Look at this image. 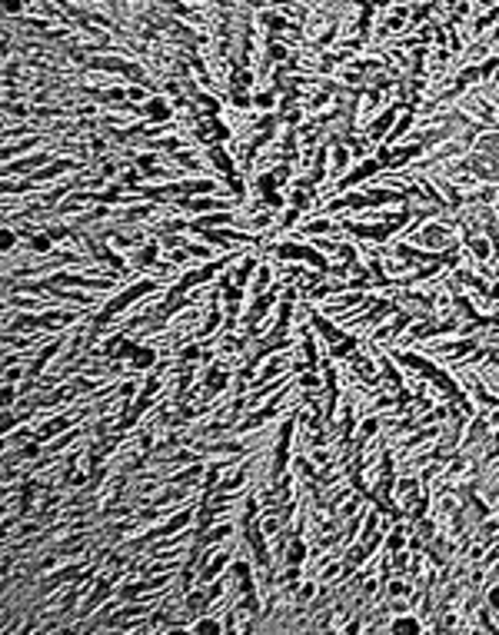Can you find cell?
Returning a JSON list of instances; mask_svg holds the SVG:
<instances>
[{"label":"cell","mask_w":499,"mask_h":635,"mask_svg":"<svg viewBox=\"0 0 499 635\" xmlns=\"http://www.w3.org/2000/svg\"><path fill=\"white\" fill-rule=\"evenodd\" d=\"M466 167L479 180H499V133L489 130L476 140V150L469 154Z\"/></svg>","instance_id":"6da1fadb"},{"label":"cell","mask_w":499,"mask_h":635,"mask_svg":"<svg viewBox=\"0 0 499 635\" xmlns=\"http://www.w3.org/2000/svg\"><path fill=\"white\" fill-rule=\"evenodd\" d=\"M416 243L419 246H430V250H446L456 243V233L450 226V219H430L419 233H416Z\"/></svg>","instance_id":"7a4b0ae2"},{"label":"cell","mask_w":499,"mask_h":635,"mask_svg":"<svg viewBox=\"0 0 499 635\" xmlns=\"http://www.w3.org/2000/svg\"><path fill=\"white\" fill-rule=\"evenodd\" d=\"M73 422H77V413H60V416H50V419H44V422L34 429V439H37V442H50V439H57L60 433L73 429Z\"/></svg>","instance_id":"3957f363"},{"label":"cell","mask_w":499,"mask_h":635,"mask_svg":"<svg viewBox=\"0 0 499 635\" xmlns=\"http://www.w3.org/2000/svg\"><path fill=\"white\" fill-rule=\"evenodd\" d=\"M156 366H160V352L153 350L150 343H143V339H140V346H137V352H133V356H130V363H127V370L140 376V372H150V370H156Z\"/></svg>","instance_id":"277c9868"},{"label":"cell","mask_w":499,"mask_h":635,"mask_svg":"<svg viewBox=\"0 0 499 635\" xmlns=\"http://www.w3.org/2000/svg\"><path fill=\"white\" fill-rule=\"evenodd\" d=\"M306 555H310V542L297 532V536L290 539L286 552H283V562H286V566H306Z\"/></svg>","instance_id":"5b68a950"},{"label":"cell","mask_w":499,"mask_h":635,"mask_svg":"<svg viewBox=\"0 0 499 635\" xmlns=\"http://www.w3.org/2000/svg\"><path fill=\"white\" fill-rule=\"evenodd\" d=\"M386 629H390V632H423L426 625H423L419 619H413V612H399V619H393Z\"/></svg>","instance_id":"8992f818"},{"label":"cell","mask_w":499,"mask_h":635,"mask_svg":"<svg viewBox=\"0 0 499 635\" xmlns=\"http://www.w3.org/2000/svg\"><path fill=\"white\" fill-rule=\"evenodd\" d=\"M333 230H336V226H333L326 217L323 219H313V223H306V226H303L306 237H326V233H333Z\"/></svg>","instance_id":"52a82bcc"},{"label":"cell","mask_w":499,"mask_h":635,"mask_svg":"<svg viewBox=\"0 0 499 635\" xmlns=\"http://www.w3.org/2000/svg\"><path fill=\"white\" fill-rule=\"evenodd\" d=\"M399 595H403V599L410 595V582H406V579H390V582H386V599H399Z\"/></svg>","instance_id":"ba28073f"},{"label":"cell","mask_w":499,"mask_h":635,"mask_svg":"<svg viewBox=\"0 0 499 635\" xmlns=\"http://www.w3.org/2000/svg\"><path fill=\"white\" fill-rule=\"evenodd\" d=\"M210 0H187V7H207Z\"/></svg>","instance_id":"9c48e42d"}]
</instances>
